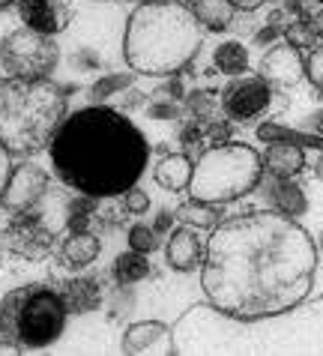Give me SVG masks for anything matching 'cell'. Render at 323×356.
I'll return each instance as SVG.
<instances>
[{"label":"cell","instance_id":"cell-45","mask_svg":"<svg viewBox=\"0 0 323 356\" xmlns=\"http://www.w3.org/2000/svg\"><path fill=\"white\" fill-rule=\"evenodd\" d=\"M320 6H323V0H320Z\"/></svg>","mask_w":323,"mask_h":356},{"label":"cell","instance_id":"cell-39","mask_svg":"<svg viewBox=\"0 0 323 356\" xmlns=\"http://www.w3.org/2000/svg\"><path fill=\"white\" fill-rule=\"evenodd\" d=\"M171 222H174L171 213H159V216H156V227H153V231H156V234H159V231H168Z\"/></svg>","mask_w":323,"mask_h":356},{"label":"cell","instance_id":"cell-13","mask_svg":"<svg viewBox=\"0 0 323 356\" xmlns=\"http://www.w3.org/2000/svg\"><path fill=\"white\" fill-rule=\"evenodd\" d=\"M18 15L27 27L42 33H60L69 27L72 18V0H15Z\"/></svg>","mask_w":323,"mask_h":356},{"label":"cell","instance_id":"cell-32","mask_svg":"<svg viewBox=\"0 0 323 356\" xmlns=\"http://www.w3.org/2000/svg\"><path fill=\"white\" fill-rule=\"evenodd\" d=\"M123 207H126V213L141 216V213L150 210V195L144 189H138V186H129V189L123 192Z\"/></svg>","mask_w":323,"mask_h":356},{"label":"cell","instance_id":"cell-21","mask_svg":"<svg viewBox=\"0 0 323 356\" xmlns=\"http://www.w3.org/2000/svg\"><path fill=\"white\" fill-rule=\"evenodd\" d=\"M189 9L201 22V27H207L213 33L228 31L233 15H237V9H233V3H228V0H192Z\"/></svg>","mask_w":323,"mask_h":356},{"label":"cell","instance_id":"cell-35","mask_svg":"<svg viewBox=\"0 0 323 356\" xmlns=\"http://www.w3.org/2000/svg\"><path fill=\"white\" fill-rule=\"evenodd\" d=\"M9 174H13V153L6 150V144L0 141V192H3V186L9 180Z\"/></svg>","mask_w":323,"mask_h":356},{"label":"cell","instance_id":"cell-43","mask_svg":"<svg viewBox=\"0 0 323 356\" xmlns=\"http://www.w3.org/2000/svg\"><path fill=\"white\" fill-rule=\"evenodd\" d=\"M281 3H288V6H299L302 0H281Z\"/></svg>","mask_w":323,"mask_h":356},{"label":"cell","instance_id":"cell-38","mask_svg":"<svg viewBox=\"0 0 323 356\" xmlns=\"http://www.w3.org/2000/svg\"><path fill=\"white\" fill-rule=\"evenodd\" d=\"M290 22H293V18H290L288 9H276V13L270 15V22H267V24H272V27H279V31H281V27H288Z\"/></svg>","mask_w":323,"mask_h":356},{"label":"cell","instance_id":"cell-9","mask_svg":"<svg viewBox=\"0 0 323 356\" xmlns=\"http://www.w3.org/2000/svg\"><path fill=\"white\" fill-rule=\"evenodd\" d=\"M219 102H222V111L228 120H233L237 126H251L272 111L276 90H272V84L267 78L240 72V78L224 84V90L219 93Z\"/></svg>","mask_w":323,"mask_h":356},{"label":"cell","instance_id":"cell-24","mask_svg":"<svg viewBox=\"0 0 323 356\" xmlns=\"http://www.w3.org/2000/svg\"><path fill=\"white\" fill-rule=\"evenodd\" d=\"M185 108H189V114L198 123H213L222 102H219V93H213V90H194L189 99H185Z\"/></svg>","mask_w":323,"mask_h":356},{"label":"cell","instance_id":"cell-22","mask_svg":"<svg viewBox=\"0 0 323 356\" xmlns=\"http://www.w3.org/2000/svg\"><path fill=\"white\" fill-rule=\"evenodd\" d=\"M150 261H147V254L144 252H123V254H117V261L111 266V275H114V282L117 284H123V288H129V284H138L144 279H150Z\"/></svg>","mask_w":323,"mask_h":356},{"label":"cell","instance_id":"cell-8","mask_svg":"<svg viewBox=\"0 0 323 356\" xmlns=\"http://www.w3.org/2000/svg\"><path fill=\"white\" fill-rule=\"evenodd\" d=\"M60 48L54 45L51 33L33 31V27H18L13 31L3 45H0V63L6 66L9 75L18 78H48L57 66V54Z\"/></svg>","mask_w":323,"mask_h":356},{"label":"cell","instance_id":"cell-20","mask_svg":"<svg viewBox=\"0 0 323 356\" xmlns=\"http://www.w3.org/2000/svg\"><path fill=\"white\" fill-rule=\"evenodd\" d=\"M63 302H66V309H69V314H84V312L99 309V302H102L99 282H93V279H72V282H66Z\"/></svg>","mask_w":323,"mask_h":356},{"label":"cell","instance_id":"cell-16","mask_svg":"<svg viewBox=\"0 0 323 356\" xmlns=\"http://www.w3.org/2000/svg\"><path fill=\"white\" fill-rule=\"evenodd\" d=\"M165 258H168L171 270H177V273L198 270L201 261H204V243H201V236L194 234V227L180 225L177 231L171 234L168 249H165Z\"/></svg>","mask_w":323,"mask_h":356},{"label":"cell","instance_id":"cell-2","mask_svg":"<svg viewBox=\"0 0 323 356\" xmlns=\"http://www.w3.org/2000/svg\"><path fill=\"white\" fill-rule=\"evenodd\" d=\"M48 153L54 174L69 189L108 201L141 180L150 144L129 114L114 105H87L66 117Z\"/></svg>","mask_w":323,"mask_h":356},{"label":"cell","instance_id":"cell-34","mask_svg":"<svg viewBox=\"0 0 323 356\" xmlns=\"http://www.w3.org/2000/svg\"><path fill=\"white\" fill-rule=\"evenodd\" d=\"M180 141L183 147H201L204 144V123H189L180 129Z\"/></svg>","mask_w":323,"mask_h":356},{"label":"cell","instance_id":"cell-5","mask_svg":"<svg viewBox=\"0 0 323 356\" xmlns=\"http://www.w3.org/2000/svg\"><path fill=\"white\" fill-rule=\"evenodd\" d=\"M48 78H0V141L13 156L48 150L69 117V99Z\"/></svg>","mask_w":323,"mask_h":356},{"label":"cell","instance_id":"cell-31","mask_svg":"<svg viewBox=\"0 0 323 356\" xmlns=\"http://www.w3.org/2000/svg\"><path fill=\"white\" fill-rule=\"evenodd\" d=\"M306 78L317 87V90H323V45L308 48V57H306Z\"/></svg>","mask_w":323,"mask_h":356},{"label":"cell","instance_id":"cell-3","mask_svg":"<svg viewBox=\"0 0 323 356\" xmlns=\"http://www.w3.org/2000/svg\"><path fill=\"white\" fill-rule=\"evenodd\" d=\"M174 353H323V300L258 321H237L210 302L171 326Z\"/></svg>","mask_w":323,"mask_h":356},{"label":"cell","instance_id":"cell-12","mask_svg":"<svg viewBox=\"0 0 323 356\" xmlns=\"http://www.w3.org/2000/svg\"><path fill=\"white\" fill-rule=\"evenodd\" d=\"M15 225L9 227L6 234V245L13 249L18 258H27V261H42L48 252L54 249V234L48 231L42 222H36L33 216H15Z\"/></svg>","mask_w":323,"mask_h":356},{"label":"cell","instance_id":"cell-25","mask_svg":"<svg viewBox=\"0 0 323 356\" xmlns=\"http://www.w3.org/2000/svg\"><path fill=\"white\" fill-rule=\"evenodd\" d=\"M272 201H276V210L279 213H285V216H302L306 213V195H302L297 186H290V183H281V186H276L272 189Z\"/></svg>","mask_w":323,"mask_h":356},{"label":"cell","instance_id":"cell-40","mask_svg":"<svg viewBox=\"0 0 323 356\" xmlns=\"http://www.w3.org/2000/svg\"><path fill=\"white\" fill-rule=\"evenodd\" d=\"M308 22H311V27H315V33H317V39H323V9H320V13H317V15H311V18H308Z\"/></svg>","mask_w":323,"mask_h":356},{"label":"cell","instance_id":"cell-17","mask_svg":"<svg viewBox=\"0 0 323 356\" xmlns=\"http://www.w3.org/2000/svg\"><path fill=\"white\" fill-rule=\"evenodd\" d=\"M99 252H102V243L96 234H90V227H87V231H72L66 236V243L60 245V258H63V264H69V270L90 266L99 258Z\"/></svg>","mask_w":323,"mask_h":356},{"label":"cell","instance_id":"cell-14","mask_svg":"<svg viewBox=\"0 0 323 356\" xmlns=\"http://www.w3.org/2000/svg\"><path fill=\"white\" fill-rule=\"evenodd\" d=\"M123 353H174L171 326L162 321H138L126 326L123 332Z\"/></svg>","mask_w":323,"mask_h":356},{"label":"cell","instance_id":"cell-27","mask_svg":"<svg viewBox=\"0 0 323 356\" xmlns=\"http://www.w3.org/2000/svg\"><path fill=\"white\" fill-rule=\"evenodd\" d=\"M96 213V197L81 195L69 204V213H66V222H69V231H87L90 227V219Z\"/></svg>","mask_w":323,"mask_h":356},{"label":"cell","instance_id":"cell-15","mask_svg":"<svg viewBox=\"0 0 323 356\" xmlns=\"http://www.w3.org/2000/svg\"><path fill=\"white\" fill-rule=\"evenodd\" d=\"M263 162V171H270L276 180H290V177H297L302 168H306V150H302V144L290 141V138H276L267 153L260 156Z\"/></svg>","mask_w":323,"mask_h":356},{"label":"cell","instance_id":"cell-30","mask_svg":"<svg viewBox=\"0 0 323 356\" xmlns=\"http://www.w3.org/2000/svg\"><path fill=\"white\" fill-rule=\"evenodd\" d=\"M111 99H114V108H117V111L129 114V111H135V108H141V105H144V99H147V96L138 90V87L126 84L123 90H117Z\"/></svg>","mask_w":323,"mask_h":356},{"label":"cell","instance_id":"cell-41","mask_svg":"<svg viewBox=\"0 0 323 356\" xmlns=\"http://www.w3.org/2000/svg\"><path fill=\"white\" fill-rule=\"evenodd\" d=\"M315 174H317V180L323 183V150H320V156H317V162H315Z\"/></svg>","mask_w":323,"mask_h":356},{"label":"cell","instance_id":"cell-1","mask_svg":"<svg viewBox=\"0 0 323 356\" xmlns=\"http://www.w3.org/2000/svg\"><path fill=\"white\" fill-rule=\"evenodd\" d=\"M317 245L293 216L249 210L210 231L201 261L207 302L228 318H272L306 302L315 288Z\"/></svg>","mask_w":323,"mask_h":356},{"label":"cell","instance_id":"cell-6","mask_svg":"<svg viewBox=\"0 0 323 356\" xmlns=\"http://www.w3.org/2000/svg\"><path fill=\"white\" fill-rule=\"evenodd\" d=\"M63 293L48 284H27L13 291L0 305V341L15 344L18 350H39L54 344L66 330Z\"/></svg>","mask_w":323,"mask_h":356},{"label":"cell","instance_id":"cell-26","mask_svg":"<svg viewBox=\"0 0 323 356\" xmlns=\"http://www.w3.org/2000/svg\"><path fill=\"white\" fill-rule=\"evenodd\" d=\"M285 42L293 45L297 51H308V48H315L317 33H315V27H311L308 18H293V22L285 27Z\"/></svg>","mask_w":323,"mask_h":356},{"label":"cell","instance_id":"cell-28","mask_svg":"<svg viewBox=\"0 0 323 356\" xmlns=\"http://www.w3.org/2000/svg\"><path fill=\"white\" fill-rule=\"evenodd\" d=\"M156 245H159V240H156V231H153V227H147V225H132V227H129V249L150 254Z\"/></svg>","mask_w":323,"mask_h":356},{"label":"cell","instance_id":"cell-23","mask_svg":"<svg viewBox=\"0 0 323 356\" xmlns=\"http://www.w3.org/2000/svg\"><path fill=\"white\" fill-rule=\"evenodd\" d=\"M213 66L224 75H240L249 69V48L237 42V39H228L213 51Z\"/></svg>","mask_w":323,"mask_h":356},{"label":"cell","instance_id":"cell-18","mask_svg":"<svg viewBox=\"0 0 323 356\" xmlns=\"http://www.w3.org/2000/svg\"><path fill=\"white\" fill-rule=\"evenodd\" d=\"M192 171H194V162L185 153H168L156 165V183L168 192H183L192 180Z\"/></svg>","mask_w":323,"mask_h":356},{"label":"cell","instance_id":"cell-44","mask_svg":"<svg viewBox=\"0 0 323 356\" xmlns=\"http://www.w3.org/2000/svg\"><path fill=\"white\" fill-rule=\"evenodd\" d=\"M320 254H323V234H320Z\"/></svg>","mask_w":323,"mask_h":356},{"label":"cell","instance_id":"cell-10","mask_svg":"<svg viewBox=\"0 0 323 356\" xmlns=\"http://www.w3.org/2000/svg\"><path fill=\"white\" fill-rule=\"evenodd\" d=\"M45 189H48V174L39 165L24 162V165L13 168V174H9L3 192H0V207L15 216L31 213L33 207L42 201Z\"/></svg>","mask_w":323,"mask_h":356},{"label":"cell","instance_id":"cell-42","mask_svg":"<svg viewBox=\"0 0 323 356\" xmlns=\"http://www.w3.org/2000/svg\"><path fill=\"white\" fill-rule=\"evenodd\" d=\"M13 3H15V0H0V13H3V9H9Z\"/></svg>","mask_w":323,"mask_h":356},{"label":"cell","instance_id":"cell-36","mask_svg":"<svg viewBox=\"0 0 323 356\" xmlns=\"http://www.w3.org/2000/svg\"><path fill=\"white\" fill-rule=\"evenodd\" d=\"M306 129L323 138V108H320V111H315V114H308V117H306Z\"/></svg>","mask_w":323,"mask_h":356},{"label":"cell","instance_id":"cell-7","mask_svg":"<svg viewBox=\"0 0 323 356\" xmlns=\"http://www.w3.org/2000/svg\"><path fill=\"white\" fill-rule=\"evenodd\" d=\"M263 162L254 147L246 141L213 144L207 153L194 162L189 195L207 204H231L246 197L260 186Z\"/></svg>","mask_w":323,"mask_h":356},{"label":"cell","instance_id":"cell-33","mask_svg":"<svg viewBox=\"0 0 323 356\" xmlns=\"http://www.w3.org/2000/svg\"><path fill=\"white\" fill-rule=\"evenodd\" d=\"M180 114V105H177V99H156V102L150 105V117L153 120H174V117Z\"/></svg>","mask_w":323,"mask_h":356},{"label":"cell","instance_id":"cell-29","mask_svg":"<svg viewBox=\"0 0 323 356\" xmlns=\"http://www.w3.org/2000/svg\"><path fill=\"white\" fill-rule=\"evenodd\" d=\"M126 84H132V75H105V78H99V81L93 84L90 96L96 99V102H102V99L114 96L117 90H123Z\"/></svg>","mask_w":323,"mask_h":356},{"label":"cell","instance_id":"cell-4","mask_svg":"<svg viewBox=\"0 0 323 356\" xmlns=\"http://www.w3.org/2000/svg\"><path fill=\"white\" fill-rule=\"evenodd\" d=\"M204 42V27L183 0H144L126 22L123 54L132 72L165 78L185 69Z\"/></svg>","mask_w":323,"mask_h":356},{"label":"cell","instance_id":"cell-19","mask_svg":"<svg viewBox=\"0 0 323 356\" xmlns=\"http://www.w3.org/2000/svg\"><path fill=\"white\" fill-rule=\"evenodd\" d=\"M222 219H224L222 204H207V201H198V197H189V201L180 204L177 213H174V222L189 225L194 231H213Z\"/></svg>","mask_w":323,"mask_h":356},{"label":"cell","instance_id":"cell-37","mask_svg":"<svg viewBox=\"0 0 323 356\" xmlns=\"http://www.w3.org/2000/svg\"><path fill=\"white\" fill-rule=\"evenodd\" d=\"M228 3H233L237 13H258L263 6V0H228Z\"/></svg>","mask_w":323,"mask_h":356},{"label":"cell","instance_id":"cell-11","mask_svg":"<svg viewBox=\"0 0 323 356\" xmlns=\"http://www.w3.org/2000/svg\"><path fill=\"white\" fill-rule=\"evenodd\" d=\"M258 75L267 78L272 87H297L306 78V57L288 42H276L260 57Z\"/></svg>","mask_w":323,"mask_h":356}]
</instances>
